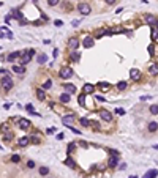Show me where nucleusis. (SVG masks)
Instances as JSON below:
<instances>
[{
    "label": "nucleus",
    "instance_id": "obj_25",
    "mask_svg": "<svg viewBox=\"0 0 158 178\" xmlns=\"http://www.w3.org/2000/svg\"><path fill=\"white\" fill-rule=\"evenodd\" d=\"M150 114H152V115H158V104L150 106Z\"/></svg>",
    "mask_w": 158,
    "mask_h": 178
},
{
    "label": "nucleus",
    "instance_id": "obj_21",
    "mask_svg": "<svg viewBox=\"0 0 158 178\" xmlns=\"http://www.w3.org/2000/svg\"><path fill=\"white\" fill-rule=\"evenodd\" d=\"M13 71L17 73V74H24L25 73V68L24 66H13Z\"/></svg>",
    "mask_w": 158,
    "mask_h": 178
},
{
    "label": "nucleus",
    "instance_id": "obj_47",
    "mask_svg": "<svg viewBox=\"0 0 158 178\" xmlns=\"http://www.w3.org/2000/svg\"><path fill=\"white\" fill-rule=\"evenodd\" d=\"M153 27H155V29H156V30H158V21H156V22H155V25H153Z\"/></svg>",
    "mask_w": 158,
    "mask_h": 178
},
{
    "label": "nucleus",
    "instance_id": "obj_41",
    "mask_svg": "<svg viewBox=\"0 0 158 178\" xmlns=\"http://www.w3.org/2000/svg\"><path fill=\"white\" fill-rule=\"evenodd\" d=\"M32 142L33 144H40V139L38 137H32Z\"/></svg>",
    "mask_w": 158,
    "mask_h": 178
},
{
    "label": "nucleus",
    "instance_id": "obj_29",
    "mask_svg": "<svg viewBox=\"0 0 158 178\" xmlns=\"http://www.w3.org/2000/svg\"><path fill=\"white\" fill-rule=\"evenodd\" d=\"M79 104H81V106L86 104V95H84V93H82V95H79Z\"/></svg>",
    "mask_w": 158,
    "mask_h": 178
},
{
    "label": "nucleus",
    "instance_id": "obj_30",
    "mask_svg": "<svg viewBox=\"0 0 158 178\" xmlns=\"http://www.w3.org/2000/svg\"><path fill=\"white\" fill-rule=\"evenodd\" d=\"M71 58H73L74 62H78V60H79V54H78L76 51H73V52H71Z\"/></svg>",
    "mask_w": 158,
    "mask_h": 178
},
{
    "label": "nucleus",
    "instance_id": "obj_50",
    "mask_svg": "<svg viewBox=\"0 0 158 178\" xmlns=\"http://www.w3.org/2000/svg\"><path fill=\"white\" fill-rule=\"evenodd\" d=\"M144 178H147V176H144Z\"/></svg>",
    "mask_w": 158,
    "mask_h": 178
},
{
    "label": "nucleus",
    "instance_id": "obj_28",
    "mask_svg": "<svg viewBox=\"0 0 158 178\" xmlns=\"http://www.w3.org/2000/svg\"><path fill=\"white\" fill-rule=\"evenodd\" d=\"M98 87H100L101 90H108V88H109V84H106V82H100V84H98Z\"/></svg>",
    "mask_w": 158,
    "mask_h": 178
},
{
    "label": "nucleus",
    "instance_id": "obj_49",
    "mask_svg": "<svg viewBox=\"0 0 158 178\" xmlns=\"http://www.w3.org/2000/svg\"><path fill=\"white\" fill-rule=\"evenodd\" d=\"M33 2H36V0H33Z\"/></svg>",
    "mask_w": 158,
    "mask_h": 178
},
{
    "label": "nucleus",
    "instance_id": "obj_19",
    "mask_svg": "<svg viewBox=\"0 0 158 178\" xmlns=\"http://www.w3.org/2000/svg\"><path fill=\"white\" fill-rule=\"evenodd\" d=\"M60 101L63 102V104L70 102V93H63V95H60Z\"/></svg>",
    "mask_w": 158,
    "mask_h": 178
},
{
    "label": "nucleus",
    "instance_id": "obj_11",
    "mask_svg": "<svg viewBox=\"0 0 158 178\" xmlns=\"http://www.w3.org/2000/svg\"><path fill=\"white\" fill-rule=\"evenodd\" d=\"M73 120H74L73 115H67V117H63V118H62V121H63V125H65V126H71Z\"/></svg>",
    "mask_w": 158,
    "mask_h": 178
},
{
    "label": "nucleus",
    "instance_id": "obj_32",
    "mask_svg": "<svg viewBox=\"0 0 158 178\" xmlns=\"http://www.w3.org/2000/svg\"><path fill=\"white\" fill-rule=\"evenodd\" d=\"M40 173H41V175H48V173H49V169H48V167H41V169H40Z\"/></svg>",
    "mask_w": 158,
    "mask_h": 178
},
{
    "label": "nucleus",
    "instance_id": "obj_27",
    "mask_svg": "<svg viewBox=\"0 0 158 178\" xmlns=\"http://www.w3.org/2000/svg\"><path fill=\"white\" fill-rule=\"evenodd\" d=\"M46 60H48V57H46V54H41V55H38V63H46Z\"/></svg>",
    "mask_w": 158,
    "mask_h": 178
},
{
    "label": "nucleus",
    "instance_id": "obj_6",
    "mask_svg": "<svg viewBox=\"0 0 158 178\" xmlns=\"http://www.w3.org/2000/svg\"><path fill=\"white\" fill-rule=\"evenodd\" d=\"M93 44H95V38H92V36H86L84 41H82V46H84V48H92Z\"/></svg>",
    "mask_w": 158,
    "mask_h": 178
},
{
    "label": "nucleus",
    "instance_id": "obj_22",
    "mask_svg": "<svg viewBox=\"0 0 158 178\" xmlns=\"http://www.w3.org/2000/svg\"><path fill=\"white\" fill-rule=\"evenodd\" d=\"M156 129H158V123H155V121H152V123L149 125V131H150V133H155Z\"/></svg>",
    "mask_w": 158,
    "mask_h": 178
},
{
    "label": "nucleus",
    "instance_id": "obj_34",
    "mask_svg": "<svg viewBox=\"0 0 158 178\" xmlns=\"http://www.w3.org/2000/svg\"><path fill=\"white\" fill-rule=\"evenodd\" d=\"M152 40H153V41H156V40H158V33H156V29H153V30H152Z\"/></svg>",
    "mask_w": 158,
    "mask_h": 178
},
{
    "label": "nucleus",
    "instance_id": "obj_1",
    "mask_svg": "<svg viewBox=\"0 0 158 178\" xmlns=\"http://www.w3.org/2000/svg\"><path fill=\"white\" fill-rule=\"evenodd\" d=\"M35 55V49H27L24 54H21V63H22V66H25L27 63H30L32 57Z\"/></svg>",
    "mask_w": 158,
    "mask_h": 178
},
{
    "label": "nucleus",
    "instance_id": "obj_10",
    "mask_svg": "<svg viewBox=\"0 0 158 178\" xmlns=\"http://www.w3.org/2000/svg\"><path fill=\"white\" fill-rule=\"evenodd\" d=\"M68 46H70L71 49H78V48H79V40H78V38H70Z\"/></svg>",
    "mask_w": 158,
    "mask_h": 178
},
{
    "label": "nucleus",
    "instance_id": "obj_40",
    "mask_svg": "<svg viewBox=\"0 0 158 178\" xmlns=\"http://www.w3.org/2000/svg\"><path fill=\"white\" fill-rule=\"evenodd\" d=\"M74 147H76L74 144H70V145H68V153H70V151H73V150H74Z\"/></svg>",
    "mask_w": 158,
    "mask_h": 178
},
{
    "label": "nucleus",
    "instance_id": "obj_14",
    "mask_svg": "<svg viewBox=\"0 0 158 178\" xmlns=\"http://www.w3.org/2000/svg\"><path fill=\"white\" fill-rule=\"evenodd\" d=\"M17 57H21V52H19V51H16V52L10 54V55H8V58H6V60H8V62H14Z\"/></svg>",
    "mask_w": 158,
    "mask_h": 178
},
{
    "label": "nucleus",
    "instance_id": "obj_31",
    "mask_svg": "<svg viewBox=\"0 0 158 178\" xmlns=\"http://www.w3.org/2000/svg\"><path fill=\"white\" fill-rule=\"evenodd\" d=\"M11 161H13V162H19V161H21V156H19V155H13V156H11Z\"/></svg>",
    "mask_w": 158,
    "mask_h": 178
},
{
    "label": "nucleus",
    "instance_id": "obj_43",
    "mask_svg": "<svg viewBox=\"0 0 158 178\" xmlns=\"http://www.w3.org/2000/svg\"><path fill=\"white\" fill-rule=\"evenodd\" d=\"M115 2H117V0H106V3H108V5H114Z\"/></svg>",
    "mask_w": 158,
    "mask_h": 178
},
{
    "label": "nucleus",
    "instance_id": "obj_13",
    "mask_svg": "<svg viewBox=\"0 0 158 178\" xmlns=\"http://www.w3.org/2000/svg\"><path fill=\"white\" fill-rule=\"evenodd\" d=\"M19 126L22 128V129H27L30 126V121L27 120V118H19Z\"/></svg>",
    "mask_w": 158,
    "mask_h": 178
},
{
    "label": "nucleus",
    "instance_id": "obj_20",
    "mask_svg": "<svg viewBox=\"0 0 158 178\" xmlns=\"http://www.w3.org/2000/svg\"><path fill=\"white\" fill-rule=\"evenodd\" d=\"M145 176H147V178H155V176H158V170L152 169V170H149V172L145 173Z\"/></svg>",
    "mask_w": 158,
    "mask_h": 178
},
{
    "label": "nucleus",
    "instance_id": "obj_33",
    "mask_svg": "<svg viewBox=\"0 0 158 178\" xmlns=\"http://www.w3.org/2000/svg\"><path fill=\"white\" fill-rule=\"evenodd\" d=\"M81 125H82V126H89L90 121H89L87 118H81Z\"/></svg>",
    "mask_w": 158,
    "mask_h": 178
},
{
    "label": "nucleus",
    "instance_id": "obj_46",
    "mask_svg": "<svg viewBox=\"0 0 158 178\" xmlns=\"http://www.w3.org/2000/svg\"><path fill=\"white\" fill-rule=\"evenodd\" d=\"M57 139H59V140H62V139H63V134H62V133H60V134H57Z\"/></svg>",
    "mask_w": 158,
    "mask_h": 178
},
{
    "label": "nucleus",
    "instance_id": "obj_3",
    "mask_svg": "<svg viewBox=\"0 0 158 178\" xmlns=\"http://www.w3.org/2000/svg\"><path fill=\"white\" fill-rule=\"evenodd\" d=\"M59 76H60L62 79H70V77L73 76V69H71L70 66H63V68L60 69V73H59Z\"/></svg>",
    "mask_w": 158,
    "mask_h": 178
},
{
    "label": "nucleus",
    "instance_id": "obj_38",
    "mask_svg": "<svg viewBox=\"0 0 158 178\" xmlns=\"http://www.w3.org/2000/svg\"><path fill=\"white\" fill-rule=\"evenodd\" d=\"M27 167H29V169H33V167H35V162H33V161H29V162H27Z\"/></svg>",
    "mask_w": 158,
    "mask_h": 178
},
{
    "label": "nucleus",
    "instance_id": "obj_15",
    "mask_svg": "<svg viewBox=\"0 0 158 178\" xmlns=\"http://www.w3.org/2000/svg\"><path fill=\"white\" fill-rule=\"evenodd\" d=\"M149 73L153 74V76H155V74H158V63H152L150 66H149Z\"/></svg>",
    "mask_w": 158,
    "mask_h": 178
},
{
    "label": "nucleus",
    "instance_id": "obj_17",
    "mask_svg": "<svg viewBox=\"0 0 158 178\" xmlns=\"http://www.w3.org/2000/svg\"><path fill=\"white\" fill-rule=\"evenodd\" d=\"M145 22L149 24V25H155V22H156V19L152 16V14H147L145 16Z\"/></svg>",
    "mask_w": 158,
    "mask_h": 178
},
{
    "label": "nucleus",
    "instance_id": "obj_9",
    "mask_svg": "<svg viewBox=\"0 0 158 178\" xmlns=\"http://www.w3.org/2000/svg\"><path fill=\"white\" fill-rule=\"evenodd\" d=\"M93 91H95V87L92 85V84H86L84 88H82V93H84V95H89V93H93Z\"/></svg>",
    "mask_w": 158,
    "mask_h": 178
},
{
    "label": "nucleus",
    "instance_id": "obj_2",
    "mask_svg": "<svg viewBox=\"0 0 158 178\" xmlns=\"http://www.w3.org/2000/svg\"><path fill=\"white\" fill-rule=\"evenodd\" d=\"M78 11H79L82 16H89V14L92 13V8H90L89 3H79V5H78Z\"/></svg>",
    "mask_w": 158,
    "mask_h": 178
},
{
    "label": "nucleus",
    "instance_id": "obj_24",
    "mask_svg": "<svg viewBox=\"0 0 158 178\" xmlns=\"http://www.w3.org/2000/svg\"><path fill=\"white\" fill-rule=\"evenodd\" d=\"M117 162H119V159H117V156H112L109 159V165L111 167H114V165H117Z\"/></svg>",
    "mask_w": 158,
    "mask_h": 178
},
{
    "label": "nucleus",
    "instance_id": "obj_4",
    "mask_svg": "<svg viewBox=\"0 0 158 178\" xmlns=\"http://www.w3.org/2000/svg\"><path fill=\"white\" fill-rule=\"evenodd\" d=\"M0 84H2V87H3L6 91L13 88V80H11L10 76H3V77H2V82H0Z\"/></svg>",
    "mask_w": 158,
    "mask_h": 178
},
{
    "label": "nucleus",
    "instance_id": "obj_42",
    "mask_svg": "<svg viewBox=\"0 0 158 178\" xmlns=\"http://www.w3.org/2000/svg\"><path fill=\"white\" fill-rule=\"evenodd\" d=\"M149 52H150V55H153V52H155V51H153V46H152V44L149 46Z\"/></svg>",
    "mask_w": 158,
    "mask_h": 178
},
{
    "label": "nucleus",
    "instance_id": "obj_37",
    "mask_svg": "<svg viewBox=\"0 0 158 178\" xmlns=\"http://www.w3.org/2000/svg\"><path fill=\"white\" fill-rule=\"evenodd\" d=\"M115 114H119V115H125V110H123V109H115Z\"/></svg>",
    "mask_w": 158,
    "mask_h": 178
},
{
    "label": "nucleus",
    "instance_id": "obj_36",
    "mask_svg": "<svg viewBox=\"0 0 158 178\" xmlns=\"http://www.w3.org/2000/svg\"><path fill=\"white\" fill-rule=\"evenodd\" d=\"M51 85H52V80L51 79H48V80L44 82V88H51Z\"/></svg>",
    "mask_w": 158,
    "mask_h": 178
},
{
    "label": "nucleus",
    "instance_id": "obj_7",
    "mask_svg": "<svg viewBox=\"0 0 158 178\" xmlns=\"http://www.w3.org/2000/svg\"><path fill=\"white\" fill-rule=\"evenodd\" d=\"M100 117L103 118L104 121H111V120H112V114L108 112V110H100Z\"/></svg>",
    "mask_w": 158,
    "mask_h": 178
},
{
    "label": "nucleus",
    "instance_id": "obj_48",
    "mask_svg": "<svg viewBox=\"0 0 158 178\" xmlns=\"http://www.w3.org/2000/svg\"><path fill=\"white\" fill-rule=\"evenodd\" d=\"M130 178H138V176H134V175H131V176H130Z\"/></svg>",
    "mask_w": 158,
    "mask_h": 178
},
{
    "label": "nucleus",
    "instance_id": "obj_5",
    "mask_svg": "<svg viewBox=\"0 0 158 178\" xmlns=\"http://www.w3.org/2000/svg\"><path fill=\"white\" fill-rule=\"evenodd\" d=\"M0 38L3 40H13V33L6 29V27H0Z\"/></svg>",
    "mask_w": 158,
    "mask_h": 178
},
{
    "label": "nucleus",
    "instance_id": "obj_35",
    "mask_svg": "<svg viewBox=\"0 0 158 178\" xmlns=\"http://www.w3.org/2000/svg\"><path fill=\"white\" fill-rule=\"evenodd\" d=\"M60 2V0H48V3H49V6H55V5H57Z\"/></svg>",
    "mask_w": 158,
    "mask_h": 178
},
{
    "label": "nucleus",
    "instance_id": "obj_23",
    "mask_svg": "<svg viewBox=\"0 0 158 178\" xmlns=\"http://www.w3.org/2000/svg\"><path fill=\"white\" fill-rule=\"evenodd\" d=\"M65 165H68V167H71V169H74V167H76V164H74V161H73L71 158H68L67 161H65Z\"/></svg>",
    "mask_w": 158,
    "mask_h": 178
},
{
    "label": "nucleus",
    "instance_id": "obj_18",
    "mask_svg": "<svg viewBox=\"0 0 158 178\" xmlns=\"http://www.w3.org/2000/svg\"><path fill=\"white\" fill-rule=\"evenodd\" d=\"M36 96H38V99H40V101H44V98H46L44 90H43V88H38V90H36Z\"/></svg>",
    "mask_w": 158,
    "mask_h": 178
},
{
    "label": "nucleus",
    "instance_id": "obj_16",
    "mask_svg": "<svg viewBox=\"0 0 158 178\" xmlns=\"http://www.w3.org/2000/svg\"><path fill=\"white\" fill-rule=\"evenodd\" d=\"M65 90H67V93H70V95H73V93H76V87L71 85V84H67V85L63 87Z\"/></svg>",
    "mask_w": 158,
    "mask_h": 178
},
{
    "label": "nucleus",
    "instance_id": "obj_12",
    "mask_svg": "<svg viewBox=\"0 0 158 178\" xmlns=\"http://www.w3.org/2000/svg\"><path fill=\"white\" fill-rule=\"evenodd\" d=\"M30 142V139L29 137H19V140H17V145L19 147H27Z\"/></svg>",
    "mask_w": 158,
    "mask_h": 178
},
{
    "label": "nucleus",
    "instance_id": "obj_45",
    "mask_svg": "<svg viewBox=\"0 0 158 178\" xmlns=\"http://www.w3.org/2000/svg\"><path fill=\"white\" fill-rule=\"evenodd\" d=\"M11 137H13V134H11V133H8V134H6V136H5V139H8V140H10V139H11Z\"/></svg>",
    "mask_w": 158,
    "mask_h": 178
},
{
    "label": "nucleus",
    "instance_id": "obj_44",
    "mask_svg": "<svg viewBox=\"0 0 158 178\" xmlns=\"http://www.w3.org/2000/svg\"><path fill=\"white\" fill-rule=\"evenodd\" d=\"M55 25H57V27H62L63 22H62V21H55Z\"/></svg>",
    "mask_w": 158,
    "mask_h": 178
},
{
    "label": "nucleus",
    "instance_id": "obj_8",
    "mask_svg": "<svg viewBox=\"0 0 158 178\" xmlns=\"http://www.w3.org/2000/svg\"><path fill=\"white\" fill-rule=\"evenodd\" d=\"M130 77H131L133 80H139V79H141V73H139V69H131V71H130Z\"/></svg>",
    "mask_w": 158,
    "mask_h": 178
},
{
    "label": "nucleus",
    "instance_id": "obj_26",
    "mask_svg": "<svg viewBox=\"0 0 158 178\" xmlns=\"http://www.w3.org/2000/svg\"><path fill=\"white\" fill-rule=\"evenodd\" d=\"M117 88H119V90H125V88H127V82H125V80H120V82L117 84Z\"/></svg>",
    "mask_w": 158,
    "mask_h": 178
},
{
    "label": "nucleus",
    "instance_id": "obj_39",
    "mask_svg": "<svg viewBox=\"0 0 158 178\" xmlns=\"http://www.w3.org/2000/svg\"><path fill=\"white\" fill-rule=\"evenodd\" d=\"M25 109L29 110V112H33V106H32V104H27V106H25Z\"/></svg>",
    "mask_w": 158,
    "mask_h": 178
}]
</instances>
